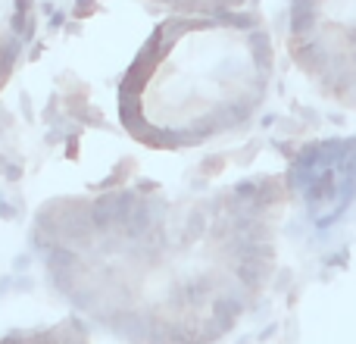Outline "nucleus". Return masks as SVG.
<instances>
[{"label":"nucleus","instance_id":"obj_2","mask_svg":"<svg viewBox=\"0 0 356 344\" xmlns=\"http://www.w3.org/2000/svg\"><path fill=\"white\" fill-rule=\"evenodd\" d=\"M31 38V0H0V91L16 72Z\"/></svg>","mask_w":356,"mask_h":344},{"label":"nucleus","instance_id":"obj_4","mask_svg":"<svg viewBox=\"0 0 356 344\" xmlns=\"http://www.w3.org/2000/svg\"><path fill=\"white\" fill-rule=\"evenodd\" d=\"M316 29V0H291V31L303 38Z\"/></svg>","mask_w":356,"mask_h":344},{"label":"nucleus","instance_id":"obj_3","mask_svg":"<svg viewBox=\"0 0 356 344\" xmlns=\"http://www.w3.org/2000/svg\"><path fill=\"white\" fill-rule=\"evenodd\" d=\"M0 344H91L85 329L75 320H60L54 326H31V329H13L0 335Z\"/></svg>","mask_w":356,"mask_h":344},{"label":"nucleus","instance_id":"obj_1","mask_svg":"<svg viewBox=\"0 0 356 344\" xmlns=\"http://www.w3.org/2000/svg\"><path fill=\"white\" fill-rule=\"evenodd\" d=\"M263 219L234 194L172 201L154 188L50 197L31 251L54 291L125 344H209L263 285Z\"/></svg>","mask_w":356,"mask_h":344}]
</instances>
